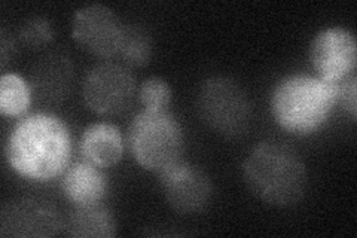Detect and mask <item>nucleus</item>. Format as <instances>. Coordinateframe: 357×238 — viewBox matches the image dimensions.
<instances>
[{"instance_id": "1", "label": "nucleus", "mask_w": 357, "mask_h": 238, "mask_svg": "<svg viewBox=\"0 0 357 238\" xmlns=\"http://www.w3.org/2000/svg\"><path fill=\"white\" fill-rule=\"evenodd\" d=\"M73 137L67 122L48 110L27 113L10 128L5 160L13 172L31 184H50L72 164Z\"/></svg>"}, {"instance_id": "2", "label": "nucleus", "mask_w": 357, "mask_h": 238, "mask_svg": "<svg viewBox=\"0 0 357 238\" xmlns=\"http://www.w3.org/2000/svg\"><path fill=\"white\" fill-rule=\"evenodd\" d=\"M243 180L252 194L268 206L292 207L304 198L308 186L307 167L287 144L261 142L245 156Z\"/></svg>"}, {"instance_id": "3", "label": "nucleus", "mask_w": 357, "mask_h": 238, "mask_svg": "<svg viewBox=\"0 0 357 238\" xmlns=\"http://www.w3.org/2000/svg\"><path fill=\"white\" fill-rule=\"evenodd\" d=\"M337 106L338 84L321 81L316 75H287L274 85L270 96L274 122L298 137H308L320 131Z\"/></svg>"}, {"instance_id": "4", "label": "nucleus", "mask_w": 357, "mask_h": 238, "mask_svg": "<svg viewBox=\"0 0 357 238\" xmlns=\"http://www.w3.org/2000/svg\"><path fill=\"white\" fill-rule=\"evenodd\" d=\"M126 143L142 168L156 176L183 161L185 131L170 110H142L132 118Z\"/></svg>"}, {"instance_id": "5", "label": "nucleus", "mask_w": 357, "mask_h": 238, "mask_svg": "<svg viewBox=\"0 0 357 238\" xmlns=\"http://www.w3.org/2000/svg\"><path fill=\"white\" fill-rule=\"evenodd\" d=\"M197 109L207 127L227 137L244 133L252 118L248 94L238 82L225 76L210 77L201 84Z\"/></svg>"}, {"instance_id": "6", "label": "nucleus", "mask_w": 357, "mask_h": 238, "mask_svg": "<svg viewBox=\"0 0 357 238\" xmlns=\"http://www.w3.org/2000/svg\"><path fill=\"white\" fill-rule=\"evenodd\" d=\"M81 91L88 110L100 117H115L131 106L137 84L127 66L103 61L86 72Z\"/></svg>"}, {"instance_id": "7", "label": "nucleus", "mask_w": 357, "mask_h": 238, "mask_svg": "<svg viewBox=\"0 0 357 238\" xmlns=\"http://www.w3.org/2000/svg\"><path fill=\"white\" fill-rule=\"evenodd\" d=\"M312 70L321 81L340 84L356 73L357 42L353 31L333 26L320 30L310 45Z\"/></svg>"}, {"instance_id": "8", "label": "nucleus", "mask_w": 357, "mask_h": 238, "mask_svg": "<svg viewBox=\"0 0 357 238\" xmlns=\"http://www.w3.org/2000/svg\"><path fill=\"white\" fill-rule=\"evenodd\" d=\"M122 30L119 18L110 8L94 3L77 9L72 20V38L79 47L100 60L118 57Z\"/></svg>"}, {"instance_id": "9", "label": "nucleus", "mask_w": 357, "mask_h": 238, "mask_svg": "<svg viewBox=\"0 0 357 238\" xmlns=\"http://www.w3.org/2000/svg\"><path fill=\"white\" fill-rule=\"evenodd\" d=\"M158 180L167 204L183 216L206 211L213 200V182L198 165L181 161L158 174Z\"/></svg>"}, {"instance_id": "10", "label": "nucleus", "mask_w": 357, "mask_h": 238, "mask_svg": "<svg viewBox=\"0 0 357 238\" xmlns=\"http://www.w3.org/2000/svg\"><path fill=\"white\" fill-rule=\"evenodd\" d=\"M64 231V216L52 202L42 198H18L0 211V235L47 238Z\"/></svg>"}, {"instance_id": "11", "label": "nucleus", "mask_w": 357, "mask_h": 238, "mask_svg": "<svg viewBox=\"0 0 357 238\" xmlns=\"http://www.w3.org/2000/svg\"><path fill=\"white\" fill-rule=\"evenodd\" d=\"M73 63L63 52H50L36 63L30 76L33 97L55 106L67 98L73 85Z\"/></svg>"}, {"instance_id": "12", "label": "nucleus", "mask_w": 357, "mask_h": 238, "mask_svg": "<svg viewBox=\"0 0 357 238\" xmlns=\"http://www.w3.org/2000/svg\"><path fill=\"white\" fill-rule=\"evenodd\" d=\"M103 170L105 168H100L85 160L70 164L61 176L64 198L73 207L103 202L109 189L107 177Z\"/></svg>"}, {"instance_id": "13", "label": "nucleus", "mask_w": 357, "mask_h": 238, "mask_svg": "<svg viewBox=\"0 0 357 238\" xmlns=\"http://www.w3.org/2000/svg\"><path fill=\"white\" fill-rule=\"evenodd\" d=\"M126 139L115 124L100 121L89 124L79 140V152L85 161L100 168L116 165L126 151Z\"/></svg>"}, {"instance_id": "14", "label": "nucleus", "mask_w": 357, "mask_h": 238, "mask_svg": "<svg viewBox=\"0 0 357 238\" xmlns=\"http://www.w3.org/2000/svg\"><path fill=\"white\" fill-rule=\"evenodd\" d=\"M118 225L115 214L106 204L73 207L64 216V231L76 238H112L116 235Z\"/></svg>"}, {"instance_id": "15", "label": "nucleus", "mask_w": 357, "mask_h": 238, "mask_svg": "<svg viewBox=\"0 0 357 238\" xmlns=\"http://www.w3.org/2000/svg\"><path fill=\"white\" fill-rule=\"evenodd\" d=\"M33 101L31 85L17 73H3L0 77V112L8 118H22Z\"/></svg>"}, {"instance_id": "16", "label": "nucleus", "mask_w": 357, "mask_h": 238, "mask_svg": "<svg viewBox=\"0 0 357 238\" xmlns=\"http://www.w3.org/2000/svg\"><path fill=\"white\" fill-rule=\"evenodd\" d=\"M153 42L149 31L139 24H124L118 57L128 69H139L152 60Z\"/></svg>"}, {"instance_id": "17", "label": "nucleus", "mask_w": 357, "mask_h": 238, "mask_svg": "<svg viewBox=\"0 0 357 238\" xmlns=\"http://www.w3.org/2000/svg\"><path fill=\"white\" fill-rule=\"evenodd\" d=\"M137 98L143 110H169L173 100V89L165 79L152 76L144 79L140 87H137Z\"/></svg>"}, {"instance_id": "18", "label": "nucleus", "mask_w": 357, "mask_h": 238, "mask_svg": "<svg viewBox=\"0 0 357 238\" xmlns=\"http://www.w3.org/2000/svg\"><path fill=\"white\" fill-rule=\"evenodd\" d=\"M18 40L29 50H43L54 40V27L45 17H31L24 21L18 31Z\"/></svg>"}, {"instance_id": "19", "label": "nucleus", "mask_w": 357, "mask_h": 238, "mask_svg": "<svg viewBox=\"0 0 357 238\" xmlns=\"http://www.w3.org/2000/svg\"><path fill=\"white\" fill-rule=\"evenodd\" d=\"M338 105L347 112L351 121L357 118V76L356 73L338 84Z\"/></svg>"}, {"instance_id": "20", "label": "nucleus", "mask_w": 357, "mask_h": 238, "mask_svg": "<svg viewBox=\"0 0 357 238\" xmlns=\"http://www.w3.org/2000/svg\"><path fill=\"white\" fill-rule=\"evenodd\" d=\"M14 54V39L6 35V31L2 30L0 33V64H2V69H5L10 57Z\"/></svg>"}]
</instances>
